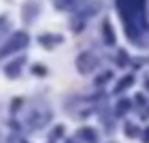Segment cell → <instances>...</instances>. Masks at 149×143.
Segmentation results:
<instances>
[{
  "mask_svg": "<svg viewBox=\"0 0 149 143\" xmlns=\"http://www.w3.org/2000/svg\"><path fill=\"white\" fill-rule=\"evenodd\" d=\"M79 136L83 137V140H87L89 143H95L96 141V134H95V130H91V128H81L79 130Z\"/></svg>",
  "mask_w": 149,
  "mask_h": 143,
  "instance_id": "obj_5",
  "label": "cell"
},
{
  "mask_svg": "<svg viewBox=\"0 0 149 143\" xmlns=\"http://www.w3.org/2000/svg\"><path fill=\"white\" fill-rule=\"evenodd\" d=\"M104 36H106V41H108L109 45L115 44V38H113V30H111V26H109V23H108V21L104 23Z\"/></svg>",
  "mask_w": 149,
  "mask_h": 143,
  "instance_id": "obj_7",
  "label": "cell"
},
{
  "mask_svg": "<svg viewBox=\"0 0 149 143\" xmlns=\"http://www.w3.org/2000/svg\"><path fill=\"white\" fill-rule=\"evenodd\" d=\"M26 44H29V36H26L25 32H15L13 36L4 44V47L0 49V57H6V55H10V53L19 51V49H23Z\"/></svg>",
  "mask_w": 149,
  "mask_h": 143,
  "instance_id": "obj_2",
  "label": "cell"
},
{
  "mask_svg": "<svg viewBox=\"0 0 149 143\" xmlns=\"http://www.w3.org/2000/svg\"><path fill=\"white\" fill-rule=\"evenodd\" d=\"M74 2H76V0H55V6H57L58 10H66V8H70Z\"/></svg>",
  "mask_w": 149,
  "mask_h": 143,
  "instance_id": "obj_8",
  "label": "cell"
},
{
  "mask_svg": "<svg viewBox=\"0 0 149 143\" xmlns=\"http://www.w3.org/2000/svg\"><path fill=\"white\" fill-rule=\"evenodd\" d=\"M98 64V60L95 59L93 55H89V53H83V55H79V59H77V70L81 73H89L95 70V66Z\"/></svg>",
  "mask_w": 149,
  "mask_h": 143,
  "instance_id": "obj_3",
  "label": "cell"
},
{
  "mask_svg": "<svg viewBox=\"0 0 149 143\" xmlns=\"http://www.w3.org/2000/svg\"><path fill=\"white\" fill-rule=\"evenodd\" d=\"M117 6L123 15L125 28L130 40H136L138 34L149 30L146 19V0H117Z\"/></svg>",
  "mask_w": 149,
  "mask_h": 143,
  "instance_id": "obj_1",
  "label": "cell"
},
{
  "mask_svg": "<svg viewBox=\"0 0 149 143\" xmlns=\"http://www.w3.org/2000/svg\"><path fill=\"white\" fill-rule=\"evenodd\" d=\"M6 28H8V26H6V21H4V19H0V36L6 32Z\"/></svg>",
  "mask_w": 149,
  "mask_h": 143,
  "instance_id": "obj_11",
  "label": "cell"
},
{
  "mask_svg": "<svg viewBox=\"0 0 149 143\" xmlns=\"http://www.w3.org/2000/svg\"><path fill=\"white\" fill-rule=\"evenodd\" d=\"M132 83H134V77H132V75H127V77H123V79H121V83L115 87V92H121V90H125V88H127V87H130Z\"/></svg>",
  "mask_w": 149,
  "mask_h": 143,
  "instance_id": "obj_6",
  "label": "cell"
},
{
  "mask_svg": "<svg viewBox=\"0 0 149 143\" xmlns=\"http://www.w3.org/2000/svg\"><path fill=\"white\" fill-rule=\"evenodd\" d=\"M128 107H130V102H128V100H121L119 106H117V113H119V115H121V113H125Z\"/></svg>",
  "mask_w": 149,
  "mask_h": 143,
  "instance_id": "obj_9",
  "label": "cell"
},
{
  "mask_svg": "<svg viewBox=\"0 0 149 143\" xmlns=\"http://www.w3.org/2000/svg\"><path fill=\"white\" fill-rule=\"evenodd\" d=\"M21 64H23V59H19V60H15V62L8 64V68H6V73H8V75H11V77L19 75V70H21Z\"/></svg>",
  "mask_w": 149,
  "mask_h": 143,
  "instance_id": "obj_4",
  "label": "cell"
},
{
  "mask_svg": "<svg viewBox=\"0 0 149 143\" xmlns=\"http://www.w3.org/2000/svg\"><path fill=\"white\" fill-rule=\"evenodd\" d=\"M146 87H149V81H146Z\"/></svg>",
  "mask_w": 149,
  "mask_h": 143,
  "instance_id": "obj_13",
  "label": "cell"
},
{
  "mask_svg": "<svg viewBox=\"0 0 149 143\" xmlns=\"http://www.w3.org/2000/svg\"><path fill=\"white\" fill-rule=\"evenodd\" d=\"M136 134H138V128H136V126H132V124H127V136H136Z\"/></svg>",
  "mask_w": 149,
  "mask_h": 143,
  "instance_id": "obj_10",
  "label": "cell"
},
{
  "mask_svg": "<svg viewBox=\"0 0 149 143\" xmlns=\"http://www.w3.org/2000/svg\"><path fill=\"white\" fill-rule=\"evenodd\" d=\"M143 141H146V143H149V130L146 132V136H143Z\"/></svg>",
  "mask_w": 149,
  "mask_h": 143,
  "instance_id": "obj_12",
  "label": "cell"
}]
</instances>
